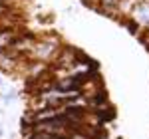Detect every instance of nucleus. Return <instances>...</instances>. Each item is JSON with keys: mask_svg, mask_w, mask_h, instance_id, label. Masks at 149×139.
Wrapping results in <instances>:
<instances>
[{"mask_svg": "<svg viewBox=\"0 0 149 139\" xmlns=\"http://www.w3.org/2000/svg\"><path fill=\"white\" fill-rule=\"evenodd\" d=\"M62 46H64V42L58 34H40L36 36V40L32 42L26 58L30 62H42V64L52 66V62L58 56Z\"/></svg>", "mask_w": 149, "mask_h": 139, "instance_id": "f257e3e1", "label": "nucleus"}, {"mask_svg": "<svg viewBox=\"0 0 149 139\" xmlns=\"http://www.w3.org/2000/svg\"><path fill=\"white\" fill-rule=\"evenodd\" d=\"M26 64H28V58L24 54H18L12 48L0 52V72L2 74H16L18 70H24Z\"/></svg>", "mask_w": 149, "mask_h": 139, "instance_id": "f03ea898", "label": "nucleus"}, {"mask_svg": "<svg viewBox=\"0 0 149 139\" xmlns=\"http://www.w3.org/2000/svg\"><path fill=\"white\" fill-rule=\"evenodd\" d=\"M129 20L139 28V34L147 30L149 28V0H141V2H139L137 6L131 10Z\"/></svg>", "mask_w": 149, "mask_h": 139, "instance_id": "7ed1b4c3", "label": "nucleus"}, {"mask_svg": "<svg viewBox=\"0 0 149 139\" xmlns=\"http://www.w3.org/2000/svg\"><path fill=\"white\" fill-rule=\"evenodd\" d=\"M20 32H22L20 26H4V28H0V52L8 50L14 44V40L18 38Z\"/></svg>", "mask_w": 149, "mask_h": 139, "instance_id": "20e7f679", "label": "nucleus"}, {"mask_svg": "<svg viewBox=\"0 0 149 139\" xmlns=\"http://www.w3.org/2000/svg\"><path fill=\"white\" fill-rule=\"evenodd\" d=\"M141 0H119L117 4H115V10H113V18L117 20H123V18H129V14L131 10L137 6Z\"/></svg>", "mask_w": 149, "mask_h": 139, "instance_id": "39448f33", "label": "nucleus"}, {"mask_svg": "<svg viewBox=\"0 0 149 139\" xmlns=\"http://www.w3.org/2000/svg\"><path fill=\"white\" fill-rule=\"evenodd\" d=\"M92 6L100 14H107V16H113V10H115V4L119 0H90Z\"/></svg>", "mask_w": 149, "mask_h": 139, "instance_id": "423d86ee", "label": "nucleus"}, {"mask_svg": "<svg viewBox=\"0 0 149 139\" xmlns=\"http://www.w3.org/2000/svg\"><path fill=\"white\" fill-rule=\"evenodd\" d=\"M137 38L141 40V42H143V44H147V46H149V28L145 30V32H141V34H139Z\"/></svg>", "mask_w": 149, "mask_h": 139, "instance_id": "0eeeda50", "label": "nucleus"}, {"mask_svg": "<svg viewBox=\"0 0 149 139\" xmlns=\"http://www.w3.org/2000/svg\"><path fill=\"white\" fill-rule=\"evenodd\" d=\"M0 85H2V78H0Z\"/></svg>", "mask_w": 149, "mask_h": 139, "instance_id": "6e6552de", "label": "nucleus"}, {"mask_svg": "<svg viewBox=\"0 0 149 139\" xmlns=\"http://www.w3.org/2000/svg\"><path fill=\"white\" fill-rule=\"evenodd\" d=\"M0 113H2V109H0Z\"/></svg>", "mask_w": 149, "mask_h": 139, "instance_id": "1a4fd4ad", "label": "nucleus"}]
</instances>
